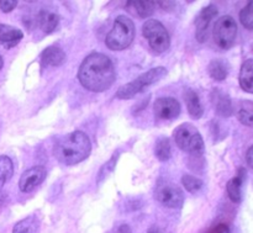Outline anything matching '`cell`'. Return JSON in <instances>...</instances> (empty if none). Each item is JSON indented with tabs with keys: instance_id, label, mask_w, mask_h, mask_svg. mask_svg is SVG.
Listing matches in <instances>:
<instances>
[{
	"instance_id": "30bf717a",
	"label": "cell",
	"mask_w": 253,
	"mask_h": 233,
	"mask_svg": "<svg viewBox=\"0 0 253 233\" xmlns=\"http://www.w3.org/2000/svg\"><path fill=\"white\" fill-rule=\"evenodd\" d=\"M47 170L44 169L41 165H37V167H32L30 169L25 170L22 173L21 178H20L19 182V188L22 193H30L34 189H36L39 185H41L43 183V180L46 179Z\"/></svg>"
},
{
	"instance_id": "4dcf8cb0",
	"label": "cell",
	"mask_w": 253,
	"mask_h": 233,
	"mask_svg": "<svg viewBox=\"0 0 253 233\" xmlns=\"http://www.w3.org/2000/svg\"><path fill=\"white\" fill-rule=\"evenodd\" d=\"M118 233H132V232H131L130 226H127V225H121V226L119 227Z\"/></svg>"
},
{
	"instance_id": "8992f818",
	"label": "cell",
	"mask_w": 253,
	"mask_h": 233,
	"mask_svg": "<svg viewBox=\"0 0 253 233\" xmlns=\"http://www.w3.org/2000/svg\"><path fill=\"white\" fill-rule=\"evenodd\" d=\"M142 34L151 48L157 53H163L170 46V37L167 29L158 20L151 19L143 24Z\"/></svg>"
},
{
	"instance_id": "5bb4252c",
	"label": "cell",
	"mask_w": 253,
	"mask_h": 233,
	"mask_svg": "<svg viewBox=\"0 0 253 233\" xmlns=\"http://www.w3.org/2000/svg\"><path fill=\"white\" fill-rule=\"evenodd\" d=\"M66 61V53L58 46H49L42 52L41 62L43 66L58 67L62 66Z\"/></svg>"
},
{
	"instance_id": "9c48e42d",
	"label": "cell",
	"mask_w": 253,
	"mask_h": 233,
	"mask_svg": "<svg viewBox=\"0 0 253 233\" xmlns=\"http://www.w3.org/2000/svg\"><path fill=\"white\" fill-rule=\"evenodd\" d=\"M180 110H182L180 104L173 98H160L155 101L153 105L156 118L162 121L175 120L179 116Z\"/></svg>"
},
{
	"instance_id": "d4e9b609",
	"label": "cell",
	"mask_w": 253,
	"mask_h": 233,
	"mask_svg": "<svg viewBox=\"0 0 253 233\" xmlns=\"http://www.w3.org/2000/svg\"><path fill=\"white\" fill-rule=\"evenodd\" d=\"M240 21L245 29L253 31V0L247 2L246 6L240 12Z\"/></svg>"
},
{
	"instance_id": "4fadbf2b",
	"label": "cell",
	"mask_w": 253,
	"mask_h": 233,
	"mask_svg": "<svg viewBox=\"0 0 253 233\" xmlns=\"http://www.w3.org/2000/svg\"><path fill=\"white\" fill-rule=\"evenodd\" d=\"M245 169H240L237 175H235L232 179L229 180L226 185V190H227V195H229L230 200L232 202H241L242 199V185H244V180H245Z\"/></svg>"
},
{
	"instance_id": "d6a6232c",
	"label": "cell",
	"mask_w": 253,
	"mask_h": 233,
	"mask_svg": "<svg viewBox=\"0 0 253 233\" xmlns=\"http://www.w3.org/2000/svg\"><path fill=\"white\" fill-rule=\"evenodd\" d=\"M2 66H4V61H2V57L0 56V69L2 68Z\"/></svg>"
},
{
	"instance_id": "6da1fadb",
	"label": "cell",
	"mask_w": 253,
	"mask_h": 233,
	"mask_svg": "<svg viewBox=\"0 0 253 233\" xmlns=\"http://www.w3.org/2000/svg\"><path fill=\"white\" fill-rule=\"evenodd\" d=\"M82 86L94 93H103L111 88L116 79L114 64L108 56L93 52L84 58L78 71Z\"/></svg>"
},
{
	"instance_id": "277c9868",
	"label": "cell",
	"mask_w": 253,
	"mask_h": 233,
	"mask_svg": "<svg viewBox=\"0 0 253 233\" xmlns=\"http://www.w3.org/2000/svg\"><path fill=\"white\" fill-rule=\"evenodd\" d=\"M173 137L178 147L184 152L194 157H200L204 153V140L198 128L192 123H182L178 126L173 132Z\"/></svg>"
},
{
	"instance_id": "52a82bcc",
	"label": "cell",
	"mask_w": 253,
	"mask_h": 233,
	"mask_svg": "<svg viewBox=\"0 0 253 233\" xmlns=\"http://www.w3.org/2000/svg\"><path fill=\"white\" fill-rule=\"evenodd\" d=\"M214 41L220 48L229 49L232 47L237 36V24L235 19L230 15H224L215 22Z\"/></svg>"
},
{
	"instance_id": "1f68e13d",
	"label": "cell",
	"mask_w": 253,
	"mask_h": 233,
	"mask_svg": "<svg viewBox=\"0 0 253 233\" xmlns=\"http://www.w3.org/2000/svg\"><path fill=\"white\" fill-rule=\"evenodd\" d=\"M148 233H162V232H160L158 231V230H155V229H151L150 231H148Z\"/></svg>"
},
{
	"instance_id": "44dd1931",
	"label": "cell",
	"mask_w": 253,
	"mask_h": 233,
	"mask_svg": "<svg viewBox=\"0 0 253 233\" xmlns=\"http://www.w3.org/2000/svg\"><path fill=\"white\" fill-rule=\"evenodd\" d=\"M14 174L12 160L6 155H0V188L4 187Z\"/></svg>"
},
{
	"instance_id": "f1b7e54d",
	"label": "cell",
	"mask_w": 253,
	"mask_h": 233,
	"mask_svg": "<svg viewBox=\"0 0 253 233\" xmlns=\"http://www.w3.org/2000/svg\"><path fill=\"white\" fill-rule=\"evenodd\" d=\"M210 233H230V229L227 225L220 224V225H217V226H215Z\"/></svg>"
},
{
	"instance_id": "5b68a950",
	"label": "cell",
	"mask_w": 253,
	"mask_h": 233,
	"mask_svg": "<svg viewBox=\"0 0 253 233\" xmlns=\"http://www.w3.org/2000/svg\"><path fill=\"white\" fill-rule=\"evenodd\" d=\"M166 74H167V69L165 67H156V68L150 69L146 73L141 74L135 80L120 86L116 93V98L120 100H127V99L133 98L138 93H142L148 86L158 83Z\"/></svg>"
},
{
	"instance_id": "ac0fdd59",
	"label": "cell",
	"mask_w": 253,
	"mask_h": 233,
	"mask_svg": "<svg viewBox=\"0 0 253 233\" xmlns=\"http://www.w3.org/2000/svg\"><path fill=\"white\" fill-rule=\"evenodd\" d=\"M214 105L217 115L227 117L232 114L231 99L220 90H214Z\"/></svg>"
},
{
	"instance_id": "83f0119b",
	"label": "cell",
	"mask_w": 253,
	"mask_h": 233,
	"mask_svg": "<svg viewBox=\"0 0 253 233\" xmlns=\"http://www.w3.org/2000/svg\"><path fill=\"white\" fill-rule=\"evenodd\" d=\"M17 6L16 0H0V10L4 12H10Z\"/></svg>"
},
{
	"instance_id": "603a6c76",
	"label": "cell",
	"mask_w": 253,
	"mask_h": 233,
	"mask_svg": "<svg viewBox=\"0 0 253 233\" xmlns=\"http://www.w3.org/2000/svg\"><path fill=\"white\" fill-rule=\"evenodd\" d=\"M132 5L140 17H147L153 14L156 9L157 1H151V0H135V1H127Z\"/></svg>"
},
{
	"instance_id": "4316f807",
	"label": "cell",
	"mask_w": 253,
	"mask_h": 233,
	"mask_svg": "<svg viewBox=\"0 0 253 233\" xmlns=\"http://www.w3.org/2000/svg\"><path fill=\"white\" fill-rule=\"evenodd\" d=\"M36 230H35L34 221L31 219H25L21 220V221L17 222L14 226V230H12V233H35Z\"/></svg>"
},
{
	"instance_id": "7402d4cb",
	"label": "cell",
	"mask_w": 253,
	"mask_h": 233,
	"mask_svg": "<svg viewBox=\"0 0 253 233\" xmlns=\"http://www.w3.org/2000/svg\"><path fill=\"white\" fill-rule=\"evenodd\" d=\"M237 118L242 125L253 128V103L244 101L237 111Z\"/></svg>"
},
{
	"instance_id": "d6986e66",
	"label": "cell",
	"mask_w": 253,
	"mask_h": 233,
	"mask_svg": "<svg viewBox=\"0 0 253 233\" xmlns=\"http://www.w3.org/2000/svg\"><path fill=\"white\" fill-rule=\"evenodd\" d=\"M208 72H209L210 77L216 81H222L227 78L229 74V67L221 59H214L210 62L209 67H208Z\"/></svg>"
},
{
	"instance_id": "e0dca14e",
	"label": "cell",
	"mask_w": 253,
	"mask_h": 233,
	"mask_svg": "<svg viewBox=\"0 0 253 233\" xmlns=\"http://www.w3.org/2000/svg\"><path fill=\"white\" fill-rule=\"evenodd\" d=\"M37 20H39V25L41 27V30L47 35L52 34L59 24L58 15L51 11H46V10H41L40 11Z\"/></svg>"
},
{
	"instance_id": "7c38bea8",
	"label": "cell",
	"mask_w": 253,
	"mask_h": 233,
	"mask_svg": "<svg viewBox=\"0 0 253 233\" xmlns=\"http://www.w3.org/2000/svg\"><path fill=\"white\" fill-rule=\"evenodd\" d=\"M24 37V34L20 29L10 25L0 24V44L5 48H11L16 46Z\"/></svg>"
},
{
	"instance_id": "8fae6325",
	"label": "cell",
	"mask_w": 253,
	"mask_h": 233,
	"mask_svg": "<svg viewBox=\"0 0 253 233\" xmlns=\"http://www.w3.org/2000/svg\"><path fill=\"white\" fill-rule=\"evenodd\" d=\"M217 15V9L215 5H208L207 7L200 11L195 20V27H197V39L203 43L208 39V30H209L210 22L212 21L215 16Z\"/></svg>"
},
{
	"instance_id": "9a60e30c",
	"label": "cell",
	"mask_w": 253,
	"mask_h": 233,
	"mask_svg": "<svg viewBox=\"0 0 253 233\" xmlns=\"http://www.w3.org/2000/svg\"><path fill=\"white\" fill-rule=\"evenodd\" d=\"M184 100L185 104H187V109L190 117L194 118V120H199L203 116V114H204V109H203L198 94L194 90H192V89H188L184 94Z\"/></svg>"
},
{
	"instance_id": "f546056e",
	"label": "cell",
	"mask_w": 253,
	"mask_h": 233,
	"mask_svg": "<svg viewBox=\"0 0 253 233\" xmlns=\"http://www.w3.org/2000/svg\"><path fill=\"white\" fill-rule=\"evenodd\" d=\"M246 162H247V164H249V167L253 169V146H251V147L249 148V151H247Z\"/></svg>"
},
{
	"instance_id": "2e32d148",
	"label": "cell",
	"mask_w": 253,
	"mask_h": 233,
	"mask_svg": "<svg viewBox=\"0 0 253 233\" xmlns=\"http://www.w3.org/2000/svg\"><path fill=\"white\" fill-rule=\"evenodd\" d=\"M240 86L246 93L253 94V59L244 62L239 76Z\"/></svg>"
},
{
	"instance_id": "3957f363",
	"label": "cell",
	"mask_w": 253,
	"mask_h": 233,
	"mask_svg": "<svg viewBox=\"0 0 253 233\" xmlns=\"http://www.w3.org/2000/svg\"><path fill=\"white\" fill-rule=\"evenodd\" d=\"M135 24L126 15L116 17L111 31L105 39V43L111 51H123L126 49L135 39Z\"/></svg>"
},
{
	"instance_id": "7a4b0ae2",
	"label": "cell",
	"mask_w": 253,
	"mask_h": 233,
	"mask_svg": "<svg viewBox=\"0 0 253 233\" xmlns=\"http://www.w3.org/2000/svg\"><path fill=\"white\" fill-rule=\"evenodd\" d=\"M91 152V143L82 131H73L59 138L54 146V157L64 165H74L83 162Z\"/></svg>"
},
{
	"instance_id": "cb8c5ba5",
	"label": "cell",
	"mask_w": 253,
	"mask_h": 233,
	"mask_svg": "<svg viewBox=\"0 0 253 233\" xmlns=\"http://www.w3.org/2000/svg\"><path fill=\"white\" fill-rule=\"evenodd\" d=\"M119 155H120L119 153H115V155H114L113 157H111L110 159H109L108 162H106L105 164L100 168V170H99V173H98V177H96L98 183H101V182H104V180H106V178H108L109 175L114 172V169H115V167H116V163H118Z\"/></svg>"
},
{
	"instance_id": "ffe728a7",
	"label": "cell",
	"mask_w": 253,
	"mask_h": 233,
	"mask_svg": "<svg viewBox=\"0 0 253 233\" xmlns=\"http://www.w3.org/2000/svg\"><path fill=\"white\" fill-rule=\"evenodd\" d=\"M170 155H172V148H170V142L167 137L158 138L155 146V155L161 162H167L169 160Z\"/></svg>"
},
{
	"instance_id": "484cf974",
	"label": "cell",
	"mask_w": 253,
	"mask_h": 233,
	"mask_svg": "<svg viewBox=\"0 0 253 233\" xmlns=\"http://www.w3.org/2000/svg\"><path fill=\"white\" fill-rule=\"evenodd\" d=\"M182 183H183V185H184L185 190L189 193H192V194L198 193L203 188L202 180L198 179V178H195V177H193V175H189V174L183 175Z\"/></svg>"
},
{
	"instance_id": "ba28073f",
	"label": "cell",
	"mask_w": 253,
	"mask_h": 233,
	"mask_svg": "<svg viewBox=\"0 0 253 233\" xmlns=\"http://www.w3.org/2000/svg\"><path fill=\"white\" fill-rule=\"evenodd\" d=\"M155 196L163 206L169 209H180L184 202L183 192L175 185L169 183H162L156 188Z\"/></svg>"
}]
</instances>
